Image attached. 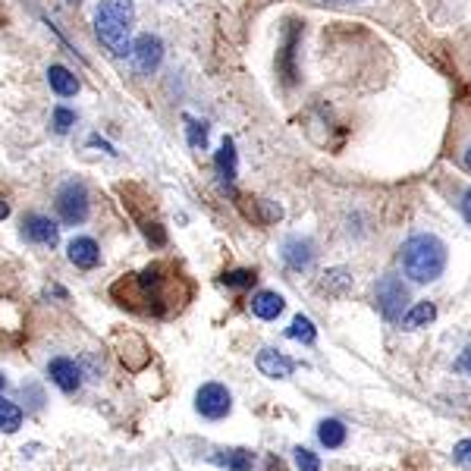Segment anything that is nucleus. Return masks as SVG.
Wrapping results in <instances>:
<instances>
[{"instance_id":"nucleus-1","label":"nucleus","mask_w":471,"mask_h":471,"mask_svg":"<svg viewBox=\"0 0 471 471\" xmlns=\"http://www.w3.org/2000/svg\"><path fill=\"white\" fill-rule=\"evenodd\" d=\"M399 261H403V271L409 280H415V283H434L447 271V245L434 233L409 236L403 242Z\"/></svg>"},{"instance_id":"nucleus-2","label":"nucleus","mask_w":471,"mask_h":471,"mask_svg":"<svg viewBox=\"0 0 471 471\" xmlns=\"http://www.w3.org/2000/svg\"><path fill=\"white\" fill-rule=\"evenodd\" d=\"M132 19H136L132 0H101L98 10H94V35L113 57L129 54Z\"/></svg>"},{"instance_id":"nucleus-3","label":"nucleus","mask_w":471,"mask_h":471,"mask_svg":"<svg viewBox=\"0 0 471 471\" xmlns=\"http://www.w3.org/2000/svg\"><path fill=\"white\" fill-rule=\"evenodd\" d=\"M57 218L67 227H79L88 220V211H92V201H88V189L82 180H69L57 189Z\"/></svg>"},{"instance_id":"nucleus-4","label":"nucleus","mask_w":471,"mask_h":471,"mask_svg":"<svg viewBox=\"0 0 471 471\" xmlns=\"http://www.w3.org/2000/svg\"><path fill=\"white\" fill-rule=\"evenodd\" d=\"M405 302H409V289L399 277L387 273L374 283V305L378 311L387 317V321H403V311H405Z\"/></svg>"},{"instance_id":"nucleus-5","label":"nucleus","mask_w":471,"mask_h":471,"mask_svg":"<svg viewBox=\"0 0 471 471\" xmlns=\"http://www.w3.org/2000/svg\"><path fill=\"white\" fill-rule=\"evenodd\" d=\"M195 412L201 418H208V422H224L233 412V393L224 384H218V380H208L195 393Z\"/></svg>"},{"instance_id":"nucleus-6","label":"nucleus","mask_w":471,"mask_h":471,"mask_svg":"<svg viewBox=\"0 0 471 471\" xmlns=\"http://www.w3.org/2000/svg\"><path fill=\"white\" fill-rule=\"evenodd\" d=\"M48 378H50V384H54L57 390L67 393V396H73V393L82 390L85 371H82L79 361L69 359V355H57V359L48 361Z\"/></svg>"},{"instance_id":"nucleus-7","label":"nucleus","mask_w":471,"mask_h":471,"mask_svg":"<svg viewBox=\"0 0 471 471\" xmlns=\"http://www.w3.org/2000/svg\"><path fill=\"white\" fill-rule=\"evenodd\" d=\"M129 57H132V67H136V73L148 76L155 73L157 67H161L164 60V41L157 35H138L136 41H132L129 48Z\"/></svg>"},{"instance_id":"nucleus-8","label":"nucleus","mask_w":471,"mask_h":471,"mask_svg":"<svg viewBox=\"0 0 471 471\" xmlns=\"http://www.w3.org/2000/svg\"><path fill=\"white\" fill-rule=\"evenodd\" d=\"M19 233H22L25 242H31V245H44V248H54L57 242H60V227L54 224V220L48 218V214H25L22 218V227H19Z\"/></svg>"},{"instance_id":"nucleus-9","label":"nucleus","mask_w":471,"mask_h":471,"mask_svg":"<svg viewBox=\"0 0 471 471\" xmlns=\"http://www.w3.org/2000/svg\"><path fill=\"white\" fill-rule=\"evenodd\" d=\"M298 38H302V25L298 22H286V31H283V48L277 54V69L283 76L286 85H292L298 76L296 69V48H298Z\"/></svg>"},{"instance_id":"nucleus-10","label":"nucleus","mask_w":471,"mask_h":471,"mask_svg":"<svg viewBox=\"0 0 471 471\" xmlns=\"http://www.w3.org/2000/svg\"><path fill=\"white\" fill-rule=\"evenodd\" d=\"M254 365H258V371L264 374V378L286 380V378H292V371L298 368V361L289 359V355H283V352H277V349H261L258 359H254Z\"/></svg>"},{"instance_id":"nucleus-11","label":"nucleus","mask_w":471,"mask_h":471,"mask_svg":"<svg viewBox=\"0 0 471 471\" xmlns=\"http://www.w3.org/2000/svg\"><path fill=\"white\" fill-rule=\"evenodd\" d=\"M67 258L73 261L79 271H94L101 264V245L92 236H76L67 245Z\"/></svg>"},{"instance_id":"nucleus-12","label":"nucleus","mask_w":471,"mask_h":471,"mask_svg":"<svg viewBox=\"0 0 471 471\" xmlns=\"http://www.w3.org/2000/svg\"><path fill=\"white\" fill-rule=\"evenodd\" d=\"M283 261L292 271H308L311 261H315V245L308 239H302V236H289L283 242Z\"/></svg>"},{"instance_id":"nucleus-13","label":"nucleus","mask_w":471,"mask_h":471,"mask_svg":"<svg viewBox=\"0 0 471 471\" xmlns=\"http://www.w3.org/2000/svg\"><path fill=\"white\" fill-rule=\"evenodd\" d=\"M286 308V298L280 296V292H258V296L252 298V315L258 317V321H277L280 315H283Z\"/></svg>"},{"instance_id":"nucleus-14","label":"nucleus","mask_w":471,"mask_h":471,"mask_svg":"<svg viewBox=\"0 0 471 471\" xmlns=\"http://www.w3.org/2000/svg\"><path fill=\"white\" fill-rule=\"evenodd\" d=\"M48 85L57 98H76V94H79V79H76L67 67H60V63H54V67L48 69Z\"/></svg>"},{"instance_id":"nucleus-15","label":"nucleus","mask_w":471,"mask_h":471,"mask_svg":"<svg viewBox=\"0 0 471 471\" xmlns=\"http://www.w3.org/2000/svg\"><path fill=\"white\" fill-rule=\"evenodd\" d=\"M214 167H218V176L227 182V186L236 180V173H239V155H236L233 138H224V142H220V151L214 155Z\"/></svg>"},{"instance_id":"nucleus-16","label":"nucleus","mask_w":471,"mask_h":471,"mask_svg":"<svg viewBox=\"0 0 471 471\" xmlns=\"http://www.w3.org/2000/svg\"><path fill=\"white\" fill-rule=\"evenodd\" d=\"M317 440H321V447H327V449H340L342 443L349 440V428L340 422V418H324V422L317 424Z\"/></svg>"},{"instance_id":"nucleus-17","label":"nucleus","mask_w":471,"mask_h":471,"mask_svg":"<svg viewBox=\"0 0 471 471\" xmlns=\"http://www.w3.org/2000/svg\"><path fill=\"white\" fill-rule=\"evenodd\" d=\"M434 317H437L434 302H418V305H412V308L403 315V327H405V330L428 327V324H434Z\"/></svg>"},{"instance_id":"nucleus-18","label":"nucleus","mask_w":471,"mask_h":471,"mask_svg":"<svg viewBox=\"0 0 471 471\" xmlns=\"http://www.w3.org/2000/svg\"><path fill=\"white\" fill-rule=\"evenodd\" d=\"M22 418H25L22 409L0 393V431H4V434H16V431L22 428Z\"/></svg>"},{"instance_id":"nucleus-19","label":"nucleus","mask_w":471,"mask_h":471,"mask_svg":"<svg viewBox=\"0 0 471 471\" xmlns=\"http://www.w3.org/2000/svg\"><path fill=\"white\" fill-rule=\"evenodd\" d=\"M286 336H289V340H296V342H305V346H315V340H317V327H315V324H311V317L296 315V317H292L289 327H286Z\"/></svg>"},{"instance_id":"nucleus-20","label":"nucleus","mask_w":471,"mask_h":471,"mask_svg":"<svg viewBox=\"0 0 471 471\" xmlns=\"http://www.w3.org/2000/svg\"><path fill=\"white\" fill-rule=\"evenodd\" d=\"M214 462L230 471H252L254 468V453L252 449H227L224 456H214Z\"/></svg>"},{"instance_id":"nucleus-21","label":"nucleus","mask_w":471,"mask_h":471,"mask_svg":"<svg viewBox=\"0 0 471 471\" xmlns=\"http://www.w3.org/2000/svg\"><path fill=\"white\" fill-rule=\"evenodd\" d=\"M50 126H54L57 136H67L69 129L76 126V111H69V107H54V120H50Z\"/></svg>"},{"instance_id":"nucleus-22","label":"nucleus","mask_w":471,"mask_h":471,"mask_svg":"<svg viewBox=\"0 0 471 471\" xmlns=\"http://www.w3.org/2000/svg\"><path fill=\"white\" fill-rule=\"evenodd\" d=\"M22 399H25V405H29L31 412H41L44 403H48L41 384H22Z\"/></svg>"},{"instance_id":"nucleus-23","label":"nucleus","mask_w":471,"mask_h":471,"mask_svg":"<svg viewBox=\"0 0 471 471\" xmlns=\"http://www.w3.org/2000/svg\"><path fill=\"white\" fill-rule=\"evenodd\" d=\"M254 271H230V273H224V283L230 286V289H252L254 286Z\"/></svg>"},{"instance_id":"nucleus-24","label":"nucleus","mask_w":471,"mask_h":471,"mask_svg":"<svg viewBox=\"0 0 471 471\" xmlns=\"http://www.w3.org/2000/svg\"><path fill=\"white\" fill-rule=\"evenodd\" d=\"M349 283H352L349 271H342V267H333V271H327V280H324V289H327V292H342Z\"/></svg>"},{"instance_id":"nucleus-25","label":"nucleus","mask_w":471,"mask_h":471,"mask_svg":"<svg viewBox=\"0 0 471 471\" xmlns=\"http://www.w3.org/2000/svg\"><path fill=\"white\" fill-rule=\"evenodd\" d=\"M189 145L195 151L208 148V123H199V120H189Z\"/></svg>"},{"instance_id":"nucleus-26","label":"nucleus","mask_w":471,"mask_h":471,"mask_svg":"<svg viewBox=\"0 0 471 471\" xmlns=\"http://www.w3.org/2000/svg\"><path fill=\"white\" fill-rule=\"evenodd\" d=\"M296 466H298V471H321V459H317V453H311L308 447H298Z\"/></svg>"},{"instance_id":"nucleus-27","label":"nucleus","mask_w":471,"mask_h":471,"mask_svg":"<svg viewBox=\"0 0 471 471\" xmlns=\"http://www.w3.org/2000/svg\"><path fill=\"white\" fill-rule=\"evenodd\" d=\"M145 236H148L155 245H164V242H167V233L161 230V224H145Z\"/></svg>"},{"instance_id":"nucleus-28","label":"nucleus","mask_w":471,"mask_h":471,"mask_svg":"<svg viewBox=\"0 0 471 471\" xmlns=\"http://www.w3.org/2000/svg\"><path fill=\"white\" fill-rule=\"evenodd\" d=\"M453 459H456V462H468V466H471V440L456 443V449H453Z\"/></svg>"},{"instance_id":"nucleus-29","label":"nucleus","mask_w":471,"mask_h":471,"mask_svg":"<svg viewBox=\"0 0 471 471\" xmlns=\"http://www.w3.org/2000/svg\"><path fill=\"white\" fill-rule=\"evenodd\" d=\"M459 371H466L468 378H471V346L462 352V359H459Z\"/></svg>"},{"instance_id":"nucleus-30","label":"nucleus","mask_w":471,"mask_h":471,"mask_svg":"<svg viewBox=\"0 0 471 471\" xmlns=\"http://www.w3.org/2000/svg\"><path fill=\"white\" fill-rule=\"evenodd\" d=\"M88 145H94V148H101V151H107V155H117V151L111 148V145L104 142V138H98V136H92L88 138Z\"/></svg>"},{"instance_id":"nucleus-31","label":"nucleus","mask_w":471,"mask_h":471,"mask_svg":"<svg viewBox=\"0 0 471 471\" xmlns=\"http://www.w3.org/2000/svg\"><path fill=\"white\" fill-rule=\"evenodd\" d=\"M462 218H466L468 224H471V189H468L466 195H462Z\"/></svg>"},{"instance_id":"nucleus-32","label":"nucleus","mask_w":471,"mask_h":471,"mask_svg":"<svg viewBox=\"0 0 471 471\" xmlns=\"http://www.w3.org/2000/svg\"><path fill=\"white\" fill-rule=\"evenodd\" d=\"M6 218H10V201L0 195V220H6Z\"/></svg>"},{"instance_id":"nucleus-33","label":"nucleus","mask_w":471,"mask_h":471,"mask_svg":"<svg viewBox=\"0 0 471 471\" xmlns=\"http://www.w3.org/2000/svg\"><path fill=\"white\" fill-rule=\"evenodd\" d=\"M466 167L471 170V142H468V148H466Z\"/></svg>"},{"instance_id":"nucleus-34","label":"nucleus","mask_w":471,"mask_h":471,"mask_svg":"<svg viewBox=\"0 0 471 471\" xmlns=\"http://www.w3.org/2000/svg\"><path fill=\"white\" fill-rule=\"evenodd\" d=\"M4 390H6V374L0 371V393H4Z\"/></svg>"}]
</instances>
